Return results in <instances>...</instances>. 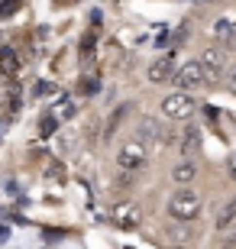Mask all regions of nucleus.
Here are the masks:
<instances>
[{
	"mask_svg": "<svg viewBox=\"0 0 236 249\" xmlns=\"http://www.w3.org/2000/svg\"><path fill=\"white\" fill-rule=\"evenodd\" d=\"M168 217L172 220H184V223H191L194 217L200 213V194L194 191L191 185H178V191L168 197Z\"/></svg>",
	"mask_w": 236,
	"mask_h": 249,
	"instance_id": "1",
	"label": "nucleus"
},
{
	"mask_svg": "<svg viewBox=\"0 0 236 249\" xmlns=\"http://www.w3.org/2000/svg\"><path fill=\"white\" fill-rule=\"evenodd\" d=\"M145 162H149V146H145L139 136L127 139V142L117 149V165L123 168V172H139Z\"/></svg>",
	"mask_w": 236,
	"mask_h": 249,
	"instance_id": "2",
	"label": "nucleus"
},
{
	"mask_svg": "<svg viewBox=\"0 0 236 249\" xmlns=\"http://www.w3.org/2000/svg\"><path fill=\"white\" fill-rule=\"evenodd\" d=\"M198 110V101L191 97V91H175L162 101V113L168 120H191Z\"/></svg>",
	"mask_w": 236,
	"mask_h": 249,
	"instance_id": "3",
	"label": "nucleus"
},
{
	"mask_svg": "<svg viewBox=\"0 0 236 249\" xmlns=\"http://www.w3.org/2000/svg\"><path fill=\"white\" fill-rule=\"evenodd\" d=\"M172 81L178 91H198V88H204L207 84V74H204V68H200V62H184L175 68Z\"/></svg>",
	"mask_w": 236,
	"mask_h": 249,
	"instance_id": "4",
	"label": "nucleus"
},
{
	"mask_svg": "<svg viewBox=\"0 0 236 249\" xmlns=\"http://www.w3.org/2000/svg\"><path fill=\"white\" fill-rule=\"evenodd\" d=\"M200 68H204V74H207V81H214V78H220V74L227 71V49L223 46H207L204 52H200Z\"/></svg>",
	"mask_w": 236,
	"mask_h": 249,
	"instance_id": "5",
	"label": "nucleus"
},
{
	"mask_svg": "<svg viewBox=\"0 0 236 249\" xmlns=\"http://www.w3.org/2000/svg\"><path fill=\"white\" fill-rule=\"evenodd\" d=\"M110 220L117 223L120 230H136L139 220H143V211H139V204L133 201H120L113 211H110Z\"/></svg>",
	"mask_w": 236,
	"mask_h": 249,
	"instance_id": "6",
	"label": "nucleus"
},
{
	"mask_svg": "<svg viewBox=\"0 0 236 249\" xmlns=\"http://www.w3.org/2000/svg\"><path fill=\"white\" fill-rule=\"evenodd\" d=\"M136 136L143 139L145 146H162V142H168V129L155 120V117H143V120H139V133H136Z\"/></svg>",
	"mask_w": 236,
	"mask_h": 249,
	"instance_id": "7",
	"label": "nucleus"
},
{
	"mask_svg": "<svg viewBox=\"0 0 236 249\" xmlns=\"http://www.w3.org/2000/svg\"><path fill=\"white\" fill-rule=\"evenodd\" d=\"M200 142H204V136H200V126H194V123H188V126L182 129V139H178V149H182L184 159H194L200 152Z\"/></svg>",
	"mask_w": 236,
	"mask_h": 249,
	"instance_id": "8",
	"label": "nucleus"
},
{
	"mask_svg": "<svg viewBox=\"0 0 236 249\" xmlns=\"http://www.w3.org/2000/svg\"><path fill=\"white\" fill-rule=\"evenodd\" d=\"M236 227V197H230V201H223L217 207V217H214V230L217 233H227Z\"/></svg>",
	"mask_w": 236,
	"mask_h": 249,
	"instance_id": "9",
	"label": "nucleus"
},
{
	"mask_svg": "<svg viewBox=\"0 0 236 249\" xmlns=\"http://www.w3.org/2000/svg\"><path fill=\"white\" fill-rule=\"evenodd\" d=\"M172 74H175V62H172V55H165V58H159V62L149 65V81H152V84L172 81Z\"/></svg>",
	"mask_w": 236,
	"mask_h": 249,
	"instance_id": "10",
	"label": "nucleus"
},
{
	"mask_svg": "<svg viewBox=\"0 0 236 249\" xmlns=\"http://www.w3.org/2000/svg\"><path fill=\"white\" fill-rule=\"evenodd\" d=\"M194 178H198V165H194V159H182V162L172 168V181H178V185H191Z\"/></svg>",
	"mask_w": 236,
	"mask_h": 249,
	"instance_id": "11",
	"label": "nucleus"
},
{
	"mask_svg": "<svg viewBox=\"0 0 236 249\" xmlns=\"http://www.w3.org/2000/svg\"><path fill=\"white\" fill-rule=\"evenodd\" d=\"M127 113H129V104H120L117 110L110 113V120H107V129H104V139H113V136H117V129H120V123L127 120Z\"/></svg>",
	"mask_w": 236,
	"mask_h": 249,
	"instance_id": "12",
	"label": "nucleus"
},
{
	"mask_svg": "<svg viewBox=\"0 0 236 249\" xmlns=\"http://www.w3.org/2000/svg\"><path fill=\"white\" fill-rule=\"evenodd\" d=\"M0 71L7 74V78H13L19 71V58H17L13 49H0Z\"/></svg>",
	"mask_w": 236,
	"mask_h": 249,
	"instance_id": "13",
	"label": "nucleus"
},
{
	"mask_svg": "<svg viewBox=\"0 0 236 249\" xmlns=\"http://www.w3.org/2000/svg\"><path fill=\"white\" fill-rule=\"evenodd\" d=\"M165 233H168V240H172V243H191V230L184 227V220H175Z\"/></svg>",
	"mask_w": 236,
	"mask_h": 249,
	"instance_id": "14",
	"label": "nucleus"
},
{
	"mask_svg": "<svg viewBox=\"0 0 236 249\" xmlns=\"http://www.w3.org/2000/svg\"><path fill=\"white\" fill-rule=\"evenodd\" d=\"M230 26H233V19H230V17L217 19V23H214V36H217L220 42H227V36H230Z\"/></svg>",
	"mask_w": 236,
	"mask_h": 249,
	"instance_id": "15",
	"label": "nucleus"
},
{
	"mask_svg": "<svg viewBox=\"0 0 236 249\" xmlns=\"http://www.w3.org/2000/svg\"><path fill=\"white\" fill-rule=\"evenodd\" d=\"M55 129H58V120H52V117H46V120H42V129H39V133H42V136H52Z\"/></svg>",
	"mask_w": 236,
	"mask_h": 249,
	"instance_id": "16",
	"label": "nucleus"
},
{
	"mask_svg": "<svg viewBox=\"0 0 236 249\" xmlns=\"http://www.w3.org/2000/svg\"><path fill=\"white\" fill-rule=\"evenodd\" d=\"M19 110V88H10V113Z\"/></svg>",
	"mask_w": 236,
	"mask_h": 249,
	"instance_id": "17",
	"label": "nucleus"
},
{
	"mask_svg": "<svg viewBox=\"0 0 236 249\" xmlns=\"http://www.w3.org/2000/svg\"><path fill=\"white\" fill-rule=\"evenodd\" d=\"M227 91L236 94V65H233V68H227Z\"/></svg>",
	"mask_w": 236,
	"mask_h": 249,
	"instance_id": "18",
	"label": "nucleus"
},
{
	"mask_svg": "<svg viewBox=\"0 0 236 249\" xmlns=\"http://www.w3.org/2000/svg\"><path fill=\"white\" fill-rule=\"evenodd\" d=\"M17 7H19V3H0V17H10Z\"/></svg>",
	"mask_w": 236,
	"mask_h": 249,
	"instance_id": "19",
	"label": "nucleus"
},
{
	"mask_svg": "<svg viewBox=\"0 0 236 249\" xmlns=\"http://www.w3.org/2000/svg\"><path fill=\"white\" fill-rule=\"evenodd\" d=\"M227 168H230V175H233V181H236V152L227 159Z\"/></svg>",
	"mask_w": 236,
	"mask_h": 249,
	"instance_id": "20",
	"label": "nucleus"
},
{
	"mask_svg": "<svg viewBox=\"0 0 236 249\" xmlns=\"http://www.w3.org/2000/svg\"><path fill=\"white\" fill-rule=\"evenodd\" d=\"M81 91H84V94H94V91H97V81H84Z\"/></svg>",
	"mask_w": 236,
	"mask_h": 249,
	"instance_id": "21",
	"label": "nucleus"
},
{
	"mask_svg": "<svg viewBox=\"0 0 236 249\" xmlns=\"http://www.w3.org/2000/svg\"><path fill=\"white\" fill-rule=\"evenodd\" d=\"M227 46H236V19H233V26H230V36H227Z\"/></svg>",
	"mask_w": 236,
	"mask_h": 249,
	"instance_id": "22",
	"label": "nucleus"
},
{
	"mask_svg": "<svg viewBox=\"0 0 236 249\" xmlns=\"http://www.w3.org/2000/svg\"><path fill=\"white\" fill-rule=\"evenodd\" d=\"M7 236H10V230H7V227H0V243H7Z\"/></svg>",
	"mask_w": 236,
	"mask_h": 249,
	"instance_id": "23",
	"label": "nucleus"
},
{
	"mask_svg": "<svg viewBox=\"0 0 236 249\" xmlns=\"http://www.w3.org/2000/svg\"><path fill=\"white\" fill-rule=\"evenodd\" d=\"M188 3H204V0H188Z\"/></svg>",
	"mask_w": 236,
	"mask_h": 249,
	"instance_id": "24",
	"label": "nucleus"
}]
</instances>
